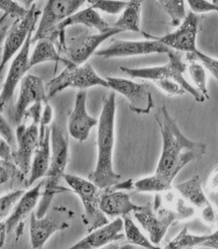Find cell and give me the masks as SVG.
<instances>
[{
	"mask_svg": "<svg viewBox=\"0 0 218 249\" xmlns=\"http://www.w3.org/2000/svg\"><path fill=\"white\" fill-rule=\"evenodd\" d=\"M187 4L190 8L191 12L195 14H206L211 12L218 13V0H214L212 2L209 1H201V0H191L188 1Z\"/></svg>",
	"mask_w": 218,
	"mask_h": 249,
	"instance_id": "8d00e7d4",
	"label": "cell"
},
{
	"mask_svg": "<svg viewBox=\"0 0 218 249\" xmlns=\"http://www.w3.org/2000/svg\"><path fill=\"white\" fill-rule=\"evenodd\" d=\"M34 31H35V28L31 31L27 41L14 58L10 70L8 71L7 76L2 85L0 95L1 113H3L4 110L6 111L10 107L16 88L25 76L26 72L30 70V48L32 44Z\"/></svg>",
	"mask_w": 218,
	"mask_h": 249,
	"instance_id": "9a60e30c",
	"label": "cell"
},
{
	"mask_svg": "<svg viewBox=\"0 0 218 249\" xmlns=\"http://www.w3.org/2000/svg\"><path fill=\"white\" fill-rule=\"evenodd\" d=\"M105 80H107L109 88L127 98L132 112L147 115L154 108V98L146 84L115 76H107Z\"/></svg>",
	"mask_w": 218,
	"mask_h": 249,
	"instance_id": "8fae6325",
	"label": "cell"
},
{
	"mask_svg": "<svg viewBox=\"0 0 218 249\" xmlns=\"http://www.w3.org/2000/svg\"><path fill=\"white\" fill-rule=\"evenodd\" d=\"M124 221L125 237L127 242L136 247L146 248V249H158V245L152 243L149 237H146L142 231H140L138 226L128 215L123 216Z\"/></svg>",
	"mask_w": 218,
	"mask_h": 249,
	"instance_id": "f546056e",
	"label": "cell"
},
{
	"mask_svg": "<svg viewBox=\"0 0 218 249\" xmlns=\"http://www.w3.org/2000/svg\"><path fill=\"white\" fill-rule=\"evenodd\" d=\"M42 12L37 7V2H33L30 7L29 13L25 18L15 20L6 34L2 41V59H1V73L9 61L14 56L18 51L22 49L27 37L34 28H36L37 19Z\"/></svg>",
	"mask_w": 218,
	"mask_h": 249,
	"instance_id": "30bf717a",
	"label": "cell"
},
{
	"mask_svg": "<svg viewBox=\"0 0 218 249\" xmlns=\"http://www.w3.org/2000/svg\"><path fill=\"white\" fill-rule=\"evenodd\" d=\"M69 162L68 137L63 131L53 123L51 126V160L49 171L45 175L44 190L41 194L38 208L35 213L37 217H41L49 210V206L54 196L58 193L73 192L59 185L63 178Z\"/></svg>",
	"mask_w": 218,
	"mask_h": 249,
	"instance_id": "277c9868",
	"label": "cell"
},
{
	"mask_svg": "<svg viewBox=\"0 0 218 249\" xmlns=\"http://www.w3.org/2000/svg\"><path fill=\"white\" fill-rule=\"evenodd\" d=\"M0 10L3 12L2 16L4 17L15 20H20L26 18L30 9L24 7L19 2L15 1L2 0L0 2Z\"/></svg>",
	"mask_w": 218,
	"mask_h": 249,
	"instance_id": "836d02e7",
	"label": "cell"
},
{
	"mask_svg": "<svg viewBox=\"0 0 218 249\" xmlns=\"http://www.w3.org/2000/svg\"><path fill=\"white\" fill-rule=\"evenodd\" d=\"M116 95L111 91L103 99L102 110L97 124V158L94 169L88 175L90 181L100 189L114 186L120 181L121 175L113 168V150L115 145V122Z\"/></svg>",
	"mask_w": 218,
	"mask_h": 249,
	"instance_id": "3957f363",
	"label": "cell"
},
{
	"mask_svg": "<svg viewBox=\"0 0 218 249\" xmlns=\"http://www.w3.org/2000/svg\"><path fill=\"white\" fill-rule=\"evenodd\" d=\"M75 216L72 210L64 206H54L41 217L31 213L30 237L33 249H41L55 232L70 228Z\"/></svg>",
	"mask_w": 218,
	"mask_h": 249,
	"instance_id": "ba28073f",
	"label": "cell"
},
{
	"mask_svg": "<svg viewBox=\"0 0 218 249\" xmlns=\"http://www.w3.org/2000/svg\"><path fill=\"white\" fill-rule=\"evenodd\" d=\"M168 47L153 39L145 41H130L122 39H111V44L106 49L97 50L96 56L104 58H126V57L141 56L152 54L171 53Z\"/></svg>",
	"mask_w": 218,
	"mask_h": 249,
	"instance_id": "4fadbf2b",
	"label": "cell"
},
{
	"mask_svg": "<svg viewBox=\"0 0 218 249\" xmlns=\"http://www.w3.org/2000/svg\"><path fill=\"white\" fill-rule=\"evenodd\" d=\"M93 87L109 88V84L107 80L101 77L88 62L82 66L73 63L66 66L60 74L54 76L45 85L49 99L68 88L81 90Z\"/></svg>",
	"mask_w": 218,
	"mask_h": 249,
	"instance_id": "52a82bcc",
	"label": "cell"
},
{
	"mask_svg": "<svg viewBox=\"0 0 218 249\" xmlns=\"http://www.w3.org/2000/svg\"><path fill=\"white\" fill-rule=\"evenodd\" d=\"M173 188L189 204L196 209L197 213L212 203L206 196L200 175H194L184 182L173 185Z\"/></svg>",
	"mask_w": 218,
	"mask_h": 249,
	"instance_id": "603a6c76",
	"label": "cell"
},
{
	"mask_svg": "<svg viewBox=\"0 0 218 249\" xmlns=\"http://www.w3.org/2000/svg\"><path fill=\"white\" fill-rule=\"evenodd\" d=\"M54 62L55 63L62 62L65 66L72 64V62L66 58L62 57L55 49L54 41L49 38L39 40L34 49L30 58L29 68H33L37 65L43 62Z\"/></svg>",
	"mask_w": 218,
	"mask_h": 249,
	"instance_id": "484cf974",
	"label": "cell"
},
{
	"mask_svg": "<svg viewBox=\"0 0 218 249\" xmlns=\"http://www.w3.org/2000/svg\"><path fill=\"white\" fill-rule=\"evenodd\" d=\"M185 62L187 64V72L193 81V87L206 98L210 99L207 88V70L203 65L196 58L193 53H186Z\"/></svg>",
	"mask_w": 218,
	"mask_h": 249,
	"instance_id": "4316f807",
	"label": "cell"
},
{
	"mask_svg": "<svg viewBox=\"0 0 218 249\" xmlns=\"http://www.w3.org/2000/svg\"><path fill=\"white\" fill-rule=\"evenodd\" d=\"M0 226H1V228H0V249H2L4 245L6 243L8 233L6 225L4 224L3 221H1Z\"/></svg>",
	"mask_w": 218,
	"mask_h": 249,
	"instance_id": "7bdbcfd3",
	"label": "cell"
},
{
	"mask_svg": "<svg viewBox=\"0 0 218 249\" xmlns=\"http://www.w3.org/2000/svg\"><path fill=\"white\" fill-rule=\"evenodd\" d=\"M98 124V120L89 115L87 110V91H78L73 109L70 113L68 121V130L73 138L79 142H85L93 127Z\"/></svg>",
	"mask_w": 218,
	"mask_h": 249,
	"instance_id": "d6986e66",
	"label": "cell"
},
{
	"mask_svg": "<svg viewBox=\"0 0 218 249\" xmlns=\"http://www.w3.org/2000/svg\"><path fill=\"white\" fill-rule=\"evenodd\" d=\"M140 208L131 200L130 195L115 187L103 189L101 197V209L108 217L117 218L134 213Z\"/></svg>",
	"mask_w": 218,
	"mask_h": 249,
	"instance_id": "7402d4cb",
	"label": "cell"
},
{
	"mask_svg": "<svg viewBox=\"0 0 218 249\" xmlns=\"http://www.w3.org/2000/svg\"><path fill=\"white\" fill-rule=\"evenodd\" d=\"M37 102L49 103L46 88L41 77L28 74L20 82L19 96L14 107L13 118L17 126L21 124L27 109Z\"/></svg>",
	"mask_w": 218,
	"mask_h": 249,
	"instance_id": "2e32d148",
	"label": "cell"
},
{
	"mask_svg": "<svg viewBox=\"0 0 218 249\" xmlns=\"http://www.w3.org/2000/svg\"><path fill=\"white\" fill-rule=\"evenodd\" d=\"M208 238V233L194 234L190 233L187 227L183 228L173 239L168 241L164 249H185L202 247L205 241Z\"/></svg>",
	"mask_w": 218,
	"mask_h": 249,
	"instance_id": "f1b7e54d",
	"label": "cell"
},
{
	"mask_svg": "<svg viewBox=\"0 0 218 249\" xmlns=\"http://www.w3.org/2000/svg\"><path fill=\"white\" fill-rule=\"evenodd\" d=\"M206 190L213 195L218 194V165L214 167L206 180Z\"/></svg>",
	"mask_w": 218,
	"mask_h": 249,
	"instance_id": "ab89813d",
	"label": "cell"
},
{
	"mask_svg": "<svg viewBox=\"0 0 218 249\" xmlns=\"http://www.w3.org/2000/svg\"><path fill=\"white\" fill-rule=\"evenodd\" d=\"M133 214L152 243L157 245L171 226L194 217L197 212L173 188L156 194L154 200L140 206Z\"/></svg>",
	"mask_w": 218,
	"mask_h": 249,
	"instance_id": "7a4b0ae2",
	"label": "cell"
},
{
	"mask_svg": "<svg viewBox=\"0 0 218 249\" xmlns=\"http://www.w3.org/2000/svg\"><path fill=\"white\" fill-rule=\"evenodd\" d=\"M173 189V185L167 183L159 175H154L139 179L134 182V189L137 193H163Z\"/></svg>",
	"mask_w": 218,
	"mask_h": 249,
	"instance_id": "4dcf8cb0",
	"label": "cell"
},
{
	"mask_svg": "<svg viewBox=\"0 0 218 249\" xmlns=\"http://www.w3.org/2000/svg\"><path fill=\"white\" fill-rule=\"evenodd\" d=\"M18 148L13 151V161L25 175H30L32 158L39 145V125L23 123L16 129Z\"/></svg>",
	"mask_w": 218,
	"mask_h": 249,
	"instance_id": "e0dca14e",
	"label": "cell"
},
{
	"mask_svg": "<svg viewBox=\"0 0 218 249\" xmlns=\"http://www.w3.org/2000/svg\"><path fill=\"white\" fill-rule=\"evenodd\" d=\"M13 151L10 145L1 139L0 140V158L2 160H13Z\"/></svg>",
	"mask_w": 218,
	"mask_h": 249,
	"instance_id": "60d3db41",
	"label": "cell"
},
{
	"mask_svg": "<svg viewBox=\"0 0 218 249\" xmlns=\"http://www.w3.org/2000/svg\"><path fill=\"white\" fill-rule=\"evenodd\" d=\"M155 119L162 138V153L155 174L172 185L174 179L185 166L203 158L206 145L187 138L179 129L165 105L160 107L155 114Z\"/></svg>",
	"mask_w": 218,
	"mask_h": 249,
	"instance_id": "6da1fadb",
	"label": "cell"
},
{
	"mask_svg": "<svg viewBox=\"0 0 218 249\" xmlns=\"http://www.w3.org/2000/svg\"><path fill=\"white\" fill-rule=\"evenodd\" d=\"M0 132H1V139L5 140L10 147L14 150H17L18 148V140H17V134L16 131L14 132V129L12 128L11 124L8 123L6 118L4 117L3 114L1 113L0 115Z\"/></svg>",
	"mask_w": 218,
	"mask_h": 249,
	"instance_id": "d590c367",
	"label": "cell"
},
{
	"mask_svg": "<svg viewBox=\"0 0 218 249\" xmlns=\"http://www.w3.org/2000/svg\"><path fill=\"white\" fill-rule=\"evenodd\" d=\"M202 247L218 249V227L212 233H208V238L203 243Z\"/></svg>",
	"mask_w": 218,
	"mask_h": 249,
	"instance_id": "b9f144b4",
	"label": "cell"
},
{
	"mask_svg": "<svg viewBox=\"0 0 218 249\" xmlns=\"http://www.w3.org/2000/svg\"><path fill=\"white\" fill-rule=\"evenodd\" d=\"M198 28V15L190 11L181 25L172 33L160 37L145 32H142V35L146 39H153L162 43L171 50L179 53H194L199 49L197 45Z\"/></svg>",
	"mask_w": 218,
	"mask_h": 249,
	"instance_id": "7c38bea8",
	"label": "cell"
},
{
	"mask_svg": "<svg viewBox=\"0 0 218 249\" xmlns=\"http://www.w3.org/2000/svg\"><path fill=\"white\" fill-rule=\"evenodd\" d=\"M45 181H41L36 186L24 193L20 200L16 205L10 216L3 221L7 230L8 235L13 232L15 233L17 240L23 234L24 221L27 216L33 211L37 202L41 197V189L44 187Z\"/></svg>",
	"mask_w": 218,
	"mask_h": 249,
	"instance_id": "ac0fdd59",
	"label": "cell"
},
{
	"mask_svg": "<svg viewBox=\"0 0 218 249\" xmlns=\"http://www.w3.org/2000/svg\"><path fill=\"white\" fill-rule=\"evenodd\" d=\"M43 102H37L31 105L26 111L23 119H31L32 123L39 125L41 123L43 113ZM45 105V104H44Z\"/></svg>",
	"mask_w": 218,
	"mask_h": 249,
	"instance_id": "f35d334b",
	"label": "cell"
},
{
	"mask_svg": "<svg viewBox=\"0 0 218 249\" xmlns=\"http://www.w3.org/2000/svg\"><path fill=\"white\" fill-rule=\"evenodd\" d=\"M142 5L143 2L141 1H129L113 27H116L122 32H140Z\"/></svg>",
	"mask_w": 218,
	"mask_h": 249,
	"instance_id": "83f0119b",
	"label": "cell"
},
{
	"mask_svg": "<svg viewBox=\"0 0 218 249\" xmlns=\"http://www.w3.org/2000/svg\"><path fill=\"white\" fill-rule=\"evenodd\" d=\"M74 25H84L96 29L99 32H106L112 27L101 18L97 10L88 6L84 10L76 12L65 19L59 25L54 27L49 34L47 38L54 41L57 38H59L62 35H65V31L67 27Z\"/></svg>",
	"mask_w": 218,
	"mask_h": 249,
	"instance_id": "44dd1931",
	"label": "cell"
},
{
	"mask_svg": "<svg viewBox=\"0 0 218 249\" xmlns=\"http://www.w3.org/2000/svg\"><path fill=\"white\" fill-rule=\"evenodd\" d=\"M124 221L121 217L89 232L88 235L72 245L70 249H91L105 248L110 244L123 239Z\"/></svg>",
	"mask_w": 218,
	"mask_h": 249,
	"instance_id": "ffe728a7",
	"label": "cell"
},
{
	"mask_svg": "<svg viewBox=\"0 0 218 249\" xmlns=\"http://www.w3.org/2000/svg\"><path fill=\"white\" fill-rule=\"evenodd\" d=\"M25 193L24 189H18L2 195L0 199V220H4L10 216L16 205Z\"/></svg>",
	"mask_w": 218,
	"mask_h": 249,
	"instance_id": "d6a6232c",
	"label": "cell"
},
{
	"mask_svg": "<svg viewBox=\"0 0 218 249\" xmlns=\"http://www.w3.org/2000/svg\"><path fill=\"white\" fill-rule=\"evenodd\" d=\"M167 55L169 60L162 66L137 69L120 66V70L133 79L149 80L152 83L157 81L176 82L185 89V91L193 96L197 102L202 103L206 101V98L185 77L187 64L182 59V53L172 51Z\"/></svg>",
	"mask_w": 218,
	"mask_h": 249,
	"instance_id": "5b68a950",
	"label": "cell"
},
{
	"mask_svg": "<svg viewBox=\"0 0 218 249\" xmlns=\"http://www.w3.org/2000/svg\"><path fill=\"white\" fill-rule=\"evenodd\" d=\"M51 160V128H47L44 140L39 141L31 163L28 186L33 185L35 181L45 178L49 171Z\"/></svg>",
	"mask_w": 218,
	"mask_h": 249,
	"instance_id": "cb8c5ba5",
	"label": "cell"
},
{
	"mask_svg": "<svg viewBox=\"0 0 218 249\" xmlns=\"http://www.w3.org/2000/svg\"><path fill=\"white\" fill-rule=\"evenodd\" d=\"M122 33L116 27H111L106 32L97 34L84 33L70 38H65V35L59 37V48L64 53L66 58L76 66H82L87 63L92 54L97 52L98 47L109 37Z\"/></svg>",
	"mask_w": 218,
	"mask_h": 249,
	"instance_id": "9c48e42d",
	"label": "cell"
},
{
	"mask_svg": "<svg viewBox=\"0 0 218 249\" xmlns=\"http://www.w3.org/2000/svg\"><path fill=\"white\" fill-rule=\"evenodd\" d=\"M193 54L196 58L203 65L206 70L210 72L215 79L218 80V59L209 56L200 50H197Z\"/></svg>",
	"mask_w": 218,
	"mask_h": 249,
	"instance_id": "74e56055",
	"label": "cell"
},
{
	"mask_svg": "<svg viewBox=\"0 0 218 249\" xmlns=\"http://www.w3.org/2000/svg\"><path fill=\"white\" fill-rule=\"evenodd\" d=\"M1 193L29 188L27 175L22 172L13 160H0Z\"/></svg>",
	"mask_w": 218,
	"mask_h": 249,
	"instance_id": "d4e9b609",
	"label": "cell"
},
{
	"mask_svg": "<svg viewBox=\"0 0 218 249\" xmlns=\"http://www.w3.org/2000/svg\"><path fill=\"white\" fill-rule=\"evenodd\" d=\"M128 2L121 1H88L90 7L95 10L104 12L105 14L115 15L119 14L127 7Z\"/></svg>",
	"mask_w": 218,
	"mask_h": 249,
	"instance_id": "e575fe53",
	"label": "cell"
},
{
	"mask_svg": "<svg viewBox=\"0 0 218 249\" xmlns=\"http://www.w3.org/2000/svg\"><path fill=\"white\" fill-rule=\"evenodd\" d=\"M63 179L82 202L84 206L82 221L88 233L109 223L108 216L101 209V197L103 189H100L89 179L83 178L77 175L65 174Z\"/></svg>",
	"mask_w": 218,
	"mask_h": 249,
	"instance_id": "8992f818",
	"label": "cell"
},
{
	"mask_svg": "<svg viewBox=\"0 0 218 249\" xmlns=\"http://www.w3.org/2000/svg\"><path fill=\"white\" fill-rule=\"evenodd\" d=\"M86 2L82 0H53L47 2L41 13L38 27L32 37V44L47 38L54 27L75 14Z\"/></svg>",
	"mask_w": 218,
	"mask_h": 249,
	"instance_id": "5bb4252c",
	"label": "cell"
},
{
	"mask_svg": "<svg viewBox=\"0 0 218 249\" xmlns=\"http://www.w3.org/2000/svg\"><path fill=\"white\" fill-rule=\"evenodd\" d=\"M157 3L169 16L171 27H179L186 18L185 2L184 1H158Z\"/></svg>",
	"mask_w": 218,
	"mask_h": 249,
	"instance_id": "1f68e13d",
	"label": "cell"
}]
</instances>
